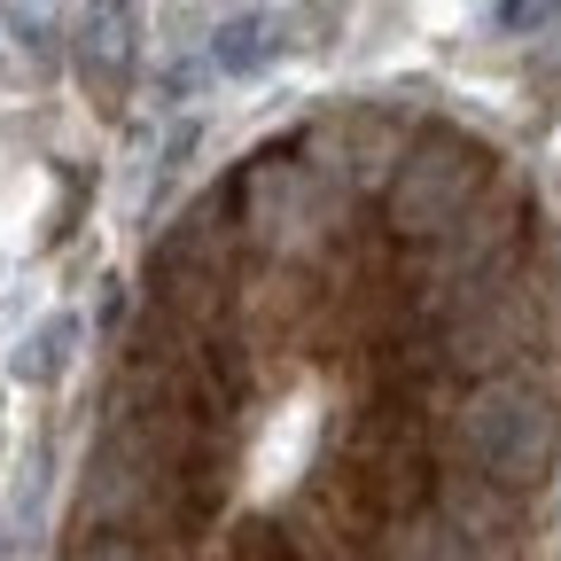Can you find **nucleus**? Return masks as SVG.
Returning <instances> with one entry per match:
<instances>
[{
	"mask_svg": "<svg viewBox=\"0 0 561 561\" xmlns=\"http://www.w3.org/2000/svg\"><path fill=\"white\" fill-rule=\"evenodd\" d=\"M24 507H9V515H0V561H24Z\"/></svg>",
	"mask_w": 561,
	"mask_h": 561,
	"instance_id": "0eeeda50",
	"label": "nucleus"
},
{
	"mask_svg": "<svg viewBox=\"0 0 561 561\" xmlns=\"http://www.w3.org/2000/svg\"><path fill=\"white\" fill-rule=\"evenodd\" d=\"M297 16H273V9H234L219 16V39H210V70H227V79H250V70H265L280 55L273 32H289Z\"/></svg>",
	"mask_w": 561,
	"mask_h": 561,
	"instance_id": "7ed1b4c3",
	"label": "nucleus"
},
{
	"mask_svg": "<svg viewBox=\"0 0 561 561\" xmlns=\"http://www.w3.org/2000/svg\"><path fill=\"white\" fill-rule=\"evenodd\" d=\"M453 453L468 476H483L491 491H507V500H523V491H538L553 476V453H561V405L538 375H500L460 398L453 413Z\"/></svg>",
	"mask_w": 561,
	"mask_h": 561,
	"instance_id": "f257e3e1",
	"label": "nucleus"
},
{
	"mask_svg": "<svg viewBox=\"0 0 561 561\" xmlns=\"http://www.w3.org/2000/svg\"><path fill=\"white\" fill-rule=\"evenodd\" d=\"M70 343H79V320H70V312H47V320L24 335V351H16V375H24V382H47V375L70 359Z\"/></svg>",
	"mask_w": 561,
	"mask_h": 561,
	"instance_id": "39448f33",
	"label": "nucleus"
},
{
	"mask_svg": "<svg viewBox=\"0 0 561 561\" xmlns=\"http://www.w3.org/2000/svg\"><path fill=\"white\" fill-rule=\"evenodd\" d=\"M491 172H500V157L483 140H468L453 125H421L413 149L398 157V172L382 180V234L398 250L445 242L453 227H468L491 203Z\"/></svg>",
	"mask_w": 561,
	"mask_h": 561,
	"instance_id": "f03ea898",
	"label": "nucleus"
},
{
	"mask_svg": "<svg viewBox=\"0 0 561 561\" xmlns=\"http://www.w3.org/2000/svg\"><path fill=\"white\" fill-rule=\"evenodd\" d=\"M491 24L500 32H546V24H561V9H500Z\"/></svg>",
	"mask_w": 561,
	"mask_h": 561,
	"instance_id": "423d86ee",
	"label": "nucleus"
},
{
	"mask_svg": "<svg viewBox=\"0 0 561 561\" xmlns=\"http://www.w3.org/2000/svg\"><path fill=\"white\" fill-rule=\"evenodd\" d=\"M79 70L94 94H117L125 70H133V9H102L87 16V39H79Z\"/></svg>",
	"mask_w": 561,
	"mask_h": 561,
	"instance_id": "20e7f679",
	"label": "nucleus"
}]
</instances>
